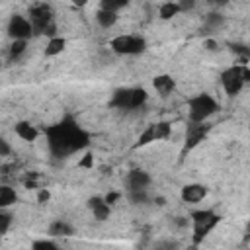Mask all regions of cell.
<instances>
[{
    "label": "cell",
    "mask_w": 250,
    "mask_h": 250,
    "mask_svg": "<svg viewBox=\"0 0 250 250\" xmlns=\"http://www.w3.org/2000/svg\"><path fill=\"white\" fill-rule=\"evenodd\" d=\"M45 135L55 158H66L90 145V135L72 117H64L62 121L47 127Z\"/></svg>",
    "instance_id": "1"
},
{
    "label": "cell",
    "mask_w": 250,
    "mask_h": 250,
    "mask_svg": "<svg viewBox=\"0 0 250 250\" xmlns=\"http://www.w3.org/2000/svg\"><path fill=\"white\" fill-rule=\"evenodd\" d=\"M29 23H31V31L35 35H49V37L57 35L53 8L45 2H37V4L29 6Z\"/></svg>",
    "instance_id": "2"
},
{
    "label": "cell",
    "mask_w": 250,
    "mask_h": 250,
    "mask_svg": "<svg viewBox=\"0 0 250 250\" xmlns=\"http://www.w3.org/2000/svg\"><path fill=\"white\" fill-rule=\"evenodd\" d=\"M146 98H148V94L143 88H119V90H115L109 105L111 107H117V109L129 111V109L141 107L146 102Z\"/></svg>",
    "instance_id": "3"
},
{
    "label": "cell",
    "mask_w": 250,
    "mask_h": 250,
    "mask_svg": "<svg viewBox=\"0 0 250 250\" xmlns=\"http://www.w3.org/2000/svg\"><path fill=\"white\" fill-rule=\"evenodd\" d=\"M191 221H193V244H201V240L217 227V223L221 221V217L209 209L203 211H193L191 213Z\"/></svg>",
    "instance_id": "4"
},
{
    "label": "cell",
    "mask_w": 250,
    "mask_h": 250,
    "mask_svg": "<svg viewBox=\"0 0 250 250\" xmlns=\"http://www.w3.org/2000/svg\"><path fill=\"white\" fill-rule=\"evenodd\" d=\"M250 80V68L246 64H236V66H230L227 70H223L221 74V82L225 86V92L229 96H234L242 90V86Z\"/></svg>",
    "instance_id": "5"
},
{
    "label": "cell",
    "mask_w": 250,
    "mask_h": 250,
    "mask_svg": "<svg viewBox=\"0 0 250 250\" xmlns=\"http://www.w3.org/2000/svg\"><path fill=\"white\" fill-rule=\"evenodd\" d=\"M188 105H189V121H207L219 109L217 100L209 94H199L191 98Z\"/></svg>",
    "instance_id": "6"
},
{
    "label": "cell",
    "mask_w": 250,
    "mask_h": 250,
    "mask_svg": "<svg viewBox=\"0 0 250 250\" xmlns=\"http://www.w3.org/2000/svg\"><path fill=\"white\" fill-rule=\"evenodd\" d=\"M109 47L119 55H141L146 49V41L141 35H117L109 41Z\"/></svg>",
    "instance_id": "7"
},
{
    "label": "cell",
    "mask_w": 250,
    "mask_h": 250,
    "mask_svg": "<svg viewBox=\"0 0 250 250\" xmlns=\"http://www.w3.org/2000/svg\"><path fill=\"white\" fill-rule=\"evenodd\" d=\"M211 131V125H207L205 121H191L189 127H188V133H186V145H184V152L195 148L205 137L207 133Z\"/></svg>",
    "instance_id": "8"
},
{
    "label": "cell",
    "mask_w": 250,
    "mask_h": 250,
    "mask_svg": "<svg viewBox=\"0 0 250 250\" xmlns=\"http://www.w3.org/2000/svg\"><path fill=\"white\" fill-rule=\"evenodd\" d=\"M31 23L23 16H12L8 23V35L12 39H27L31 35Z\"/></svg>",
    "instance_id": "9"
},
{
    "label": "cell",
    "mask_w": 250,
    "mask_h": 250,
    "mask_svg": "<svg viewBox=\"0 0 250 250\" xmlns=\"http://www.w3.org/2000/svg\"><path fill=\"white\" fill-rule=\"evenodd\" d=\"M207 195V188L201 184H188L182 188V199L186 203H197Z\"/></svg>",
    "instance_id": "10"
},
{
    "label": "cell",
    "mask_w": 250,
    "mask_h": 250,
    "mask_svg": "<svg viewBox=\"0 0 250 250\" xmlns=\"http://www.w3.org/2000/svg\"><path fill=\"white\" fill-rule=\"evenodd\" d=\"M88 207H90V211L94 213V217L98 219V221H105L107 217H109V213H111V209H109V205L105 203V199L104 197H90L88 199Z\"/></svg>",
    "instance_id": "11"
},
{
    "label": "cell",
    "mask_w": 250,
    "mask_h": 250,
    "mask_svg": "<svg viewBox=\"0 0 250 250\" xmlns=\"http://www.w3.org/2000/svg\"><path fill=\"white\" fill-rule=\"evenodd\" d=\"M127 184L129 189H146V186L150 184V176L145 170H131L127 176Z\"/></svg>",
    "instance_id": "12"
},
{
    "label": "cell",
    "mask_w": 250,
    "mask_h": 250,
    "mask_svg": "<svg viewBox=\"0 0 250 250\" xmlns=\"http://www.w3.org/2000/svg\"><path fill=\"white\" fill-rule=\"evenodd\" d=\"M152 84H154L156 92H158L162 98L170 96V94L176 90V82H174V78L168 76V74H160V76H156V78L152 80Z\"/></svg>",
    "instance_id": "13"
},
{
    "label": "cell",
    "mask_w": 250,
    "mask_h": 250,
    "mask_svg": "<svg viewBox=\"0 0 250 250\" xmlns=\"http://www.w3.org/2000/svg\"><path fill=\"white\" fill-rule=\"evenodd\" d=\"M16 135L21 137L23 141L31 143V141L37 139V129L31 123H27V121H20V123H16Z\"/></svg>",
    "instance_id": "14"
},
{
    "label": "cell",
    "mask_w": 250,
    "mask_h": 250,
    "mask_svg": "<svg viewBox=\"0 0 250 250\" xmlns=\"http://www.w3.org/2000/svg\"><path fill=\"white\" fill-rule=\"evenodd\" d=\"M64 47H66V41L62 39V37H51L49 39V43H47V49H45V55L47 57H55V55H59V53H62L64 51Z\"/></svg>",
    "instance_id": "15"
},
{
    "label": "cell",
    "mask_w": 250,
    "mask_h": 250,
    "mask_svg": "<svg viewBox=\"0 0 250 250\" xmlns=\"http://www.w3.org/2000/svg\"><path fill=\"white\" fill-rule=\"evenodd\" d=\"M49 234L51 236H70L72 234V227L68 223H64V221H55L49 227Z\"/></svg>",
    "instance_id": "16"
},
{
    "label": "cell",
    "mask_w": 250,
    "mask_h": 250,
    "mask_svg": "<svg viewBox=\"0 0 250 250\" xmlns=\"http://www.w3.org/2000/svg\"><path fill=\"white\" fill-rule=\"evenodd\" d=\"M16 199H18V195L10 186H0V209L14 205Z\"/></svg>",
    "instance_id": "17"
},
{
    "label": "cell",
    "mask_w": 250,
    "mask_h": 250,
    "mask_svg": "<svg viewBox=\"0 0 250 250\" xmlns=\"http://www.w3.org/2000/svg\"><path fill=\"white\" fill-rule=\"evenodd\" d=\"M96 20H98V23L102 25V27H111L115 21H117V14L115 12H111V10H100L98 14H96Z\"/></svg>",
    "instance_id": "18"
},
{
    "label": "cell",
    "mask_w": 250,
    "mask_h": 250,
    "mask_svg": "<svg viewBox=\"0 0 250 250\" xmlns=\"http://www.w3.org/2000/svg\"><path fill=\"white\" fill-rule=\"evenodd\" d=\"M152 141H156V137H154V127L148 125V127L139 135V139H137V143H135V148L145 146V145H148V143H152Z\"/></svg>",
    "instance_id": "19"
},
{
    "label": "cell",
    "mask_w": 250,
    "mask_h": 250,
    "mask_svg": "<svg viewBox=\"0 0 250 250\" xmlns=\"http://www.w3.org/2000/svg\"><path fill=\"white\" fill-rule=\"evenodd\" d=\"M178 12H180V6L174 4V2H166V4L160 6V18L162 20H172Z\"/></svg>",
    "instance_id": "20"
},
{
    "label": "cell",
    "mask_w": 250,
    "mask_h": 250,
    "mask_svg": "<svg viewBox=\"0 0 250 250\" xmlns=\"http://www.w3.org/2000/svg\"><path fill=\"white\" fill-rule=\"evenodd\" d=\"M223 23H225V18H223L221 14H217V12H211V14L205 18V25H207L209 29H219Z\"/></svg>",
    "instance_id": "21"
},
{
    "label": "cell",
    "mask_w": 250,
    "mask_h": 250,
    "mask_svg": "<svg viewBox=\"0 0 250 250\" xmlns=\"http://www.w3.org/2000/svg\"><path fill=\"white\" fill-rule=\"evenodd\" d=\"M25 47H27L25 39H14V43L10 45V59H18L25 51Z\"/></svg>",
    "instance_id": "22"
},
{
    "label": "cell",
    "mask_w": 250,
    "mask_h": 250,
    "mask_svg": "<svg viewBox=\"0 0 250 250\" xmlns=\"http://www.w3.org/2000/svg\"><path fill=\"white\" fill-rule=\"evenodd\" d=\"M152 127H154V137H156V141L168 139V135H170V125H168V123L160 121V123H152Z\"/></svg>",
    "instance_id": "23"
},
{
    "label": "cell",
    "mask_w": 250,
    "mask_h": 250,
    "mask_svg": "<svg viewBox=\"0 0 250 250\" xmlns=\"http://www.w3.org/2000/svg\"><path fill=\"white\" fill-rule=\"evenodd\" d=\"M100 2H102L104 10H111V12H117V10H121L123 6L129 4V0H100Z\"/></svg>",
    "instance_id": "24"
},
{
    "label": "cell",
    "mask_w": 250,
    "mask_h": 250,
    "mask_svg": "<svg viewBox=\"0 0 250 250\" xmlns=\"http://www.w3.org/2000/svg\"><path fill=\"white\" fill-rule=\"evenodd\" d=\"M10 225H12V215H8V213H4V211H0V236L8 232V229H10Z\"/></svg>",
    "instance_id": "25"
},
{
    "label": "cell",
    "mask_w": 250,
    "mask_h": 250,
    "mask_svg": "<svg viewBox=\"0 0 250 250\" xmlns=\"http://www.w3.org/2000/svg\"><path fill=\"white\" fill-rule=\"evenodd\" d=\"M129 197L133 203H145L146 201V191L145 189H129Z\"/></svg>",
    "instance_id": "26"
},
{
    "label": "cell",
    "mask_w": 250,
    "mask_h": 250,
    "mask_svg": "<svg viewBox=\"0 0 250 250\" xmlns=\"http://www.w3.org/2000/svg\"><path fill=\"white\" fill-rule=\"evenodd\" d=\"M33 250H57V244L51 242V240H37L31 244Z\"/></svg>",
    "instance_id": "27"
},
{
    "label": "cell",
    "mask_w": 250,
    "mask_h": 250,
    "mask_svg": "<svg viewBox=\"0 0 250 250\" xmlns=\"http://www.w3.org/2000/svg\"><path fill=\"white\" fill-rule=\"evenodd\" d=\"M78 166H80V168H92V166H94V154H92V152H86L84 158L78 162Z\"/></svg>",
    "instance_id": "28"
},
{
    "label": "cell",
    "mask_w": 250,
    "mask_h": 250,
    "mask_svg": "<svg viewBox=\"0 0 250 250\" xmlns=\"http://www.w3.org/2000/svg\"><path fill=\"white\" fill-rule=\"evenodd\" d=\"M232 51L236 53V55H240V57H250V49L246 47V45H232Z\"/></svg>",
    "instance_id": "29"
},
{
    "label": "cell",
    "mask_w": 250,
    "mask_h": 250,
    "mask_svg": "<svg viewBox=\"0 0 250 250\" xmlns=\"http://www.w3.org/2000/svg\"><path fill=\"white\" fill-rule=\"evenodd\" d=\"M178 6H180V12H188V10H193L195 0H180Z\"/></svg>",
    "instance_id": "30"
},
{
    "label": "cell",
    "mask_w": 250,
    "mask_h": 250,
    "mask_svg": "<svg viewBox=\"0 0 250 250\" xmlns=\"http://www.w3.org/2000/svg\"><path fill=\"white\" fill-rule=\"evenodd\" d=\"M10 145H8V141H4L2 137H0V156H8L10 154Z\"/></svg>",
    "instance_id": "31"
},
{
    "label": "cell",
    "mask_w": 250,
    "mask_h": 250,
    "mask_svg": "<svg viewBox=\"0 0 250 250\" xmlns=\"http://www.w3.org/2000/svg\"><path fill=\"white\" fill-rule=\"evenodd\" d=\"M49 197H51V193H49L47 189H41L39 195H37V201H39V203H45V201H49Z\"/></svg>",
    "instance_id": "32"
},
{
    "label": "cell",
    "mask_w": 250,
    "mask_h": 250,
    "mask_svg": "<svg viewBox=\"0 0 250 250\" xmlns=\"http://www.w3.org/2000/svg\"><path fill=\"white\" fill-rule=\"evenodd\" d=\"M104 199H105V203H107V205H113V203L119 199V193H115V191H113V193H107Z\"/></svg>",
    "instance_id": "33"
},
{
    "label": "cell",
    "mask_w": 250,
    "mask_h": 250,
    "mask_svg": "<svg viewBox=\"0 0 250 250\" xmlns=\"http://www.w3.org/2000/svg\"><path fill=\"white\" fill-rule=\"evenodd\" d=\"M205 47H207L209 51H215V49H217V43H215L213 39H207V41H205Z\"/></svg>",
    "instance_id": "34"
},
{
    "label": "cell",
    "mask_w": 250,
    "mask_h": 250,
    "mask_svg": "<svg viewBox=\"0 0 250 250\" xmlns=\"http://www.w3.org/2000/svg\"><path fill=\"white\" fill-rule=\"evenodd\" d=\"M209 4H213V6H225V4H229V0H207Z\"/></svg>",
    "instance_id": "35"
},
{
    "label": "cell",
    "mask_w": 250,
    "mask_h": 250,
    "mask_svg": "<svg viewBox=\"0 0 250 250\" xmlns=\"http://www.w3.org/2000/svg\"><path fill=\"white\" fill-rule=\"evenodd\" d=\"M74 6H78V8H82V6H86L88 4V0H70Z\"/></svg>",
    "instance_id": "36"
}]
</instances>
